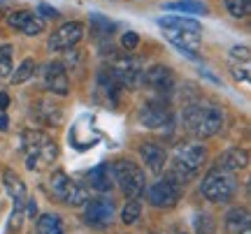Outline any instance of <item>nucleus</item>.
I'll return each instance as SVG.
<instances>
[{
  "instance_id": "nucleus-13",
  "label": "nucleus",
  "mask_w": 251,
  "mask_h": 234,
  "mask_svg": "<svg viewBox=\"0 0 251 234\" xmlns=\"http://www.w3.org/2000/svg\"><path fill=\"white\" fill-rule=\"evenodd\" d=\"M142 81L151 90L161 93V95H170L172 90H175V74H172V70L165 67V65H153V67H149V70L142 74Z\"/></svg>"
},
{
  "instance_id": "nucleus-19",
  "label": "nucleus",
  "mask_w": 251,
  "mask_h": 234,
  "mask_svg": "<svg viewBox=\"0 0 251 234\" xmlns=\"http://www.w3.org/2000/svg\"><path fill=\"white\" fill-rule=\"evenodd\" d=\"M89 186L98 192H109L114 188V179H112V165L109 162H100L89 171Z\"/></svg>"
},
{
  "instance_id": "nucleus-1",
  "label": "nucleus",
  "mask_w": 251,
  "mask_h": 234,
  "mask_svg": "<svg viewBox=\"0 0 251 234\" xmlns=\"http://www.w3.org/2000/svg\"><path fill=\"white\" fill-rule=\"evenodd\" d=\"M184 128L198 139H209L224 128V111L216 105H191L184 111Z\"/></svg>"
},
{
  "instance_id": "nucleus-16",
  "label": "nucleus",
  "mask_w": 251,
  "mask_h": 234,
  "mask_svg": "<svg viewBox=\"0 0 251 234\" xmlns=\"http://www.w3.org/2000/svg\"><path fill=\"white\" fill-rule=\"evenodd\" d=\"M140 158L144 160L147 170L153 171V174H161V171L165 170V162H168L165 149L158 144H153V142H144V144L140 146Z\"/></svg>"
},
{
  "instance_id": "nucleus-35",
  "label": "nucleus",
  "mask_w": 251,
  "mask_h": 234,
  "mask_svg": "<svg viewBox=\"0 0 251 234\" xmlns=\"http://www.w3.org/2000/svg\"><path fill=\"white\" fill-rule=\"evenodd\" d=\"M24 209L28 211V216H30V218H35V213H37V204L33 202V199H28V202H26V207H24Z\"/></svg>"
},
{
  "instance_id": "nucleus-9",
  "label": "nucleus",
  "mask_w": 251,
  "mask_h": 234,
  "mask_svg": "<svg viewBox=\"0 0 251 234\" xmlns=\"http://www.w3.org/2000/svg\"><path fill=\"white\" fill-rule=\"evenodd\" d=\"M81 37H84V23H79V21H68V23H63L58 30L51 33L47 46H49L51 51H65V49H72V46L79 44Z\"/></svg>"
},
{
  "instance_id": "nucleus-38",
  "label": "nucleus",
  "mask_w": 251,
  "mask_h": 234,
  "mask_svg": "<svg viewBox=\"0 0 251 234\" xmlns=\"http://www.w3.org/2000/svg\"><path fill=\"white\" fill-rule=\"evenodd\" d=\"M177 234H186V232H177Z\"/></svg>"
},
{
  "instance_id": "nucleus-17",
  "label": "nucleus",
  "mask_w": 251,
  "mask_h": 234,
  "mask_svg": "<svg viewBox=\"0 0 251 234\" xmlns=\"http://www.w3.org/2000/svg\"><path fill=\"white\" fill-rule=\"evenodd\" d=\"M2 183H5L7 195L12 197V202H14V209H24V207H26L28 190H26V183L17 176V171H12V170L2 171Z\"/></svg>"
},
{
  "instance_id": "nucleus-34",
  "label": "nucleus",
  "mask_w": 251,
  "mask_h": 234,
  "mask_svg": "<svg viewBox=\"0 0 251 234\" xmlns=\"http://www.w3.org/2000/svg\"><path fill=\"white\" fill-rule=\"evenodd\" d=\"M21 218H24V209H14L12 218H9V230H19L21 227Z\"/></svg>"
},
{
  "instance_id": "nucleus-11",
  "label": "nucleus",
  "mask_w": 251,
  "mask_h": 234,
  "mask_svg": "<svg viewBox=\"0 0 251 234\" xmlns=\"http://www.w3.org/2000/svg\"><path fill=\"white\" fill-rule=\"evenodd\" d=\"M114 218V202L107 197H98L86 202V211H84V220L93 227H107Z\"/></svg>"
},
{
  "instance_id": "nucleus-25",
  "label": "nucleus",
  "mask_w": 251,
  "mask_h": 234,
  "mask_svg": "<svg viewBox=\"0 0 251 234\" xmlns=\"http://www.w3.org/2000/svg\"><path fill=\"white\" fill-rule=\"evenodd\" d=\"M70 176L65 174L63 170H56L51 176H49V188H51V195H54L56 199H65V192H68V188H70Z\"/></svg>"
},
{
  "instance_id": "nucleus-20",
  "label": "nucleus",
  "mask_w": 251,
  "mask_h": 234,
  "mask_svg": "<svg viewBox=\"0 0 251 234\" xmlns=\"http://www.w3.org/2000/svg\"><path fill=\"white\" fill-rule=\"evenodd\" d=\"M230 67L235 79L249 84V46H235L230 54Z\"/></svg>"
},
{
  "instance_id": "nucleus-7",
  "label": "nucleus",
  "mask_w": 251,
  "mask_h": 234,
  "mask_svg": "<svg viewBox=\"0 0 251 234\" xmlns=\"http://www.w3.org/2000/svg\"><path fill=\"white\" fill-rule=\"evenodd\" d=\"M144 190H147V202H149L151 207H156V209H172V207H177L184 186L168 174L165 179L156 181V183H151L149 188H144Z\"/></svg>"
},
{
  "instance_id": "nucleus-4",
  "label": "nucleus",
  "mask_w": 251,
  "mask_h": 234,
  "mask_svg": "<svg viewBox=\"0 0 251 234\" xmlns=\"http://www.w3.org/2000/svg\"><path fill=\"white\" fill-rule=\"evenodd\" d=\"M235 190H237V181H235L233 171H224L219 167L207 171L202 183H200L202 197L214 202V204H224L228 199H233Z\"/></svg>"
},
{
  "instance_id": "nucleus-12",
  "label": "nucleus",
  "mask_w": 251,
  "mask_h": 234,
  "mask_svg": "<svg viewBox=\"0 0 251 234\" xmlns=\"http://www.w3.org/2000/svg\"><path fill=\"white\" fill-rule=\"evenodd\" d=\"M45 86L47 90H51L54 95H68L70 93V79H68V70L61 61H49L45 65Z\"/></svg>"
},
{
  "instance_id": "nucleus-33",
  "label": "nucleus",
  "mask_w": 251,
  "mask_h": 234,
  "mask_svg": "<svg viewBox=\"0 0 251 234\" xmlns=\"http://www.w3.org/2000/svg\"><path fill=\"white\" fill-rule=\"evenodd\" d=\"M37 14H42L45 19H56V17H58V9H54L51 5H47V2H40V7H37Z\"/></svg>"
},
{
  "instance_id": "nucleus-27",
  "label": "nucleus",
  "mask_w": 251,
  "mask_h": 234,
  "mask_svg": "<svg viewBox=\"0 0 251 234\" xmlns=\"http://www.w3.org/2000/svg\"><path fill=\"white\" fill-rule=\"evenodd\" d=\"M37 70V65L33 58H24L21 61V65L17 67V72H12L9 77H12V84H24V81H28L33 74H35Z\"/></svg>"
},
{
  "instance_id": "nucleus-8",
  "label": "nucleus",
  "mask_w": 251,
  "mask_h": 234,
  "mask_svg": "<svg viewBox=\"0 0 251 234\" xmlns=\"http://www.w3.org/2000/svg\"><path fill=\"white\" fill-rule=\"evenodd\" d=\"M137 121L142 123L144 128L149 130H161V128H168L172 123V111L170 105L165 100H147L140 111H137Z\"/></svg>"
},
{
  "instance_id": "nucleus-2",
  "label": "nucleus",
  "mask_w": 251,
  "mask_h": 234,
  "mask_svg": "<svg viewBox=\"0 0 251 234\" xmlns=\"http://www.w3.org/2000/svg\"><path fill=\"white\" fill-rule=\"evenodd\" d=\"M21 151L26 155V167L30 171L40 170L47 162H54L58 155L54 137H49L45 130H33V128L21 132Z\"/></svg>"
},
{
  "instance_id": "nucleus-6",
  "label": "nucleus",
  "mask_w": 251,
  "mask_h": 234,
  "mask_svg": "<svg viewBox=\"0 0 251 234\" xmlns=\"http://www.w3.org/2000/svg\"><path fill=\"white\" fill-rule=\"evenodd\" d=\"M109 72L114 77L121 88H128V90H135L140 84H142V61L135 58L133 54H119L112 58L109 63Z\"/></svg>"
},
{
  "instance_id": "nucleus-10",
  "label": "nucleus",
  "mask_w": 251,
  "mask_h": 234,
  "mask_svg": "<svg viewBox=\"0 0 251 234\" xmlns=\"http://www.w3.org/2000/svg\"><path fill=\"white\" fill-rule=\"evenodd\" d=\"M7 26L17 33H24L28 37H37L45 33V19L40 17L37 12H28V9H19L12 12L7 17Z\"/></svg>"
},
{
  "instance_id": "nucleus-18",
  "label": "nucleus",
  "mask_w": 251,
  "mask_h": 234,
  "mask_svg": "<svg viewBox=\"0 0 251 234\" xmlns=\"http://www.w3.org/2000/svg\"><path fill=\"white\" fill-rule=\"evenodd\" d=\"M249 165V153L247 149H228L224 153L216 158V167L224 171H237V170H244Z\"/></svg>"
},
{
  "instance_id": "nucleus-3",
  "label": "nucleus",
  "mask_w": 251,
  "mask_h": 234,
  "mask_svg": "<svg viewBox=\"0 0 251 234\" xmlns=\"http://www.w3.org/2000/svg\"><path fill=\"white\" fill-rule=\"evenodd\" d=\"M207 158V149L196 142H181L175 146L172 151V167L170 174L172 179H177L181 186H186V181L191 176H196V171L202 167V162Z\"/></svg>"
},
{
  "instance_id": "nucleus-24",
  "label": "nucleus",
  "mask_w": 251,
  "mask_h": 234,
  "mask_svg": "<svg viewBox=\"0 0 251 234\" xmlns=\"http://www.w3.org/2000/svg\"><path fill=\"white\" fill-rule=\"evenodd\" d=\"M168 12H184V14H207L209 7L200 0H177V2H168L165 5Z\"/></svg>"
},
{
  "instance_id": "nucleus-29",
  "label": "nucleus",
  "mask_w": 251,
  "mask_h": 234,
  "mask_svg": "<svg viewBox=\"0 0 251 234\" xmlns=\"http://www.w3.org/2000/svg\"><path fill=\"white\" fill-rule=\"evenodd\" d=\"M226 9L235 19H247L251 14V0H226Z\"/></svg>"
},
{
  "instance_id": "nucleus-5",
  "label": "nucleus",
  "mask_w": 251,
  "mask_h": 234,
  "mask_svg": "<svg viewBox=\"0 0 251 234\" xmlns=\"http://www.w3.org/2000/svg\"><path fill=\"white\" fill-rule=\"evenodd\" d=\"M112 179L117 183L121 192L128 199H137L147 188V176L144 171L130 160H117L112 162Z\"/></svg>"
},
{
  "instance_id": "nucleus-14",
  "label": "nucleus",
  "mask_w": 251,
  "mask_h": 234,
  "mask_svg": "<svg viewBox=\"0 0 251 234\" xmlns=\"http://www.w3.org/2000/svg\"><path fill=\"white\" fill-rule=\"evenodd\" d=\"M165 30V37L172 46H177L181 54L196 58L198 49H200V33H193V30H181V28H163Z\"/></svg>"
},
{
  "instance_id": "nucleus-32",
  "label": "nucleus",
  "mask_w": 251,
  "mask_h": 234,
  "mask_svg": "<svg viewBox=\"0 0 251 234\" xmlns=\"http://www.w3.org/2000/svg\"><path fill=\"white\" fill-rule=\"evenodd\" d=\"M121 46H124L126 51H135V49L140 46V37H137V33H133V30L124 33V35H121Z\"/></svg>"
},
{
  "instance_id": "nucleus-36",
  "label": "nucleus",
  "mask_w": 251,
  "mask_h": 234,
  "mask_svg": "<svg viewBox=\"0 0 251 234\" xmlns=\"http://www.w3.org/2000/svg\"><path fill=\"white\" fill-rule=\"evenodd\" d=\"M7 107H9V95L7 93H0V114L7 111Z\"/></svg>"
},
{
  "instance_id": "nucleus-22",
  "label": "nucleus",
  "mask_w": 251,
  "mask_h": 234,
  "mask_svg": "<svg viewBox=\"0 0 251 234\" xmlns=\"http://www.w3.org/2000/svg\"><path fill=\"white\" fill-rule=\"evenodd\" d=\"M158 26L161 28H181V30H193V33H202V26L196 19L181 17V14H170V17H161L158 19Z\"/></svg>"
},
{
  "instance_id": "nucleus-21",
  "label": "nucleus",
  "mask_w": 251,
  "mask_h": 234,
  "mask_svg": "<svg viewBox=\"0 0 251 234\" xmlns=\"http://www.w3.org/2000/svg\"><path fill=\"white\" fill-rule=\"evenodd\" d=\"M247 227H251V218H249V211L244 207L230 209L226 213V230L230 234H242Z\"/></svg>"
},
{
  "instance_id": "nucleus-23",
  "label": "nucleus",
  "mask_w": 251,
  "mask_h": 234,
  "mask_svg": "<svg viewBox=\"0 0 251 234\" xmlns=\"http://www.w3.org/2000/svg\"><path fill=\"white\" fill-rule=\"evenodd\" d=\"M65 204H70V207H84L86 202H89V188L79 183V181H70V188L65 192V199H63Z\"/></svg>"
},
{
  "instance_id": "nucleus-31",
  "label": "nucleus",
  "mask_w": 251,
  "mask_h": 234,
  "mask_svg": "<svg viewBox=\"0 0 251 234\" xmlns=\"http://www.w3.org/2000/svg\"><path fill=\"white\" fill-rule=\"evenodd\" d=\"M12 70H14V65H12V46L2 44L0 46V77L7 79Z\"/></svg>"
},
{
  "instance_id": "nucleus-28",
  "label": "nucleus",
  "mask_w": 251,
  "mask_h": 234,
  "mask_svg": "<svg viewBox=\"0 0 251 234\" xmlns=\"http://www.w3.org/2000/svg\"><path fill=\"white\" fill-rule=\"evenodd\" d=\"M193 230H196V234H216V220L209 213H196Z\"/></svg>"
},
{
  "instance_id": "nucleus-26",
  "label": "nucleus",
  "mask_w": 251,
  "mask_h": 234,
  "mask_svg": "<svg viewBox=\"0 0 251 234\" xmlns=\"http://www.w3.org/2000/svg\"><path fill=\"white\" fill-rule=\"evenodd\" d=\"M37 234H65L63 220L56 213H45L37 218Z\"/></svg>"
},
{
  "instance_id": "nucleus-15",
  "label": "nucleus",
  "mask_w": 251,
  "mask_h": 234,
  "mask_svg": "<svg viewBox=\"0 0 251 234\" xmlns=\"http://www.w3.org/2000/svg\"><path fill=\"white\" fill-rule=\"evenodd\" d=\"M119 88H121V86L114 81L112 72H109V70H102V72L98 74V81H96V100H100L105 107L114 109L119 102Z\"/></svg>"
},
{
  "instance_id": "nucleus-37",
  "label": "nucleus",
  "mask_w": 251,
  "mask_h": 234,
  "mask_svg": "<svg viewBox=\"0 0 251 234\" xmlns=\"http://www.w3.org/2000/svg\"><path fill=\"white\" fill-rule=\"evenodd\" d=\"M9 130V118L5 116V111L0 114V132H7Z\"/></svg>"
},
{
  "instance_id": "nucleus-30",
  "label": "nucleus",
  "mask_w": 251,
  "mask_h": 234,
  "mask_svg": "<svg viewBox=\"0 0 251 234\" xmlns=\"http://www.w3.org/2000/svg\"><path fill=\"white\" fill-rule=\"evenodd\" d=\"M140 213H142V204H140L137 199H128V204H126L124 211H121V220H124V225H133V223H137Z\"/></svg>"
}]
</instances>
